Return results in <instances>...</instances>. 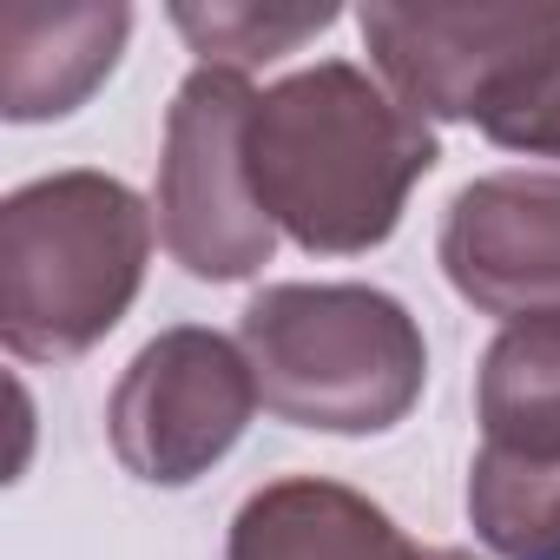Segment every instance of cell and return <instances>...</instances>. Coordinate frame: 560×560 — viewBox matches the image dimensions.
<instances>
[{
	"label": "cell",
	"mask_w": 560,
	"mask_h": 560,
	"mask_svg": "<svg viewBox=\"0 0 560 560\" xmlns=\"http://www.w3.org/2000/svg\"><path fill=\"white\" fill-rule=\"evenodd\" d=\"M435 159V126L350 60H317L264 86L244 126L264 218L311 257H363L389 244Z\"/></svg>",
	"instance_id": "obj_1"
},
{
	"label": "cell",
	"mask_w": 560,
	"mask_h": 560,
	"mask_svg": "<svg viewBox=\"0 0 560 560\" xmlns=\"http://www.w3.org/2000/svg\"><path fill=\"white\" fill-rule=\"evenodd\" d=\"M152 205L113 172H47L0 205V343L21 363H73L145 291Z\"/></svg>",
	"instance_id": "obj_2"
},
{
	"label": "cell",
	"mask_w": 560,
	"mask_h": 560,
	"mask_svg": "<svg viewBox=\"0 0 560 560\" xmlns=\"http://www.w3.org/2000/svg\"><path fill=\"white\" fill-rule=\"evenodd\" d=\"M257 396L311 435H383L429 389V343L376 284H264L237 317Z\"/></svg>",
	"instance_id": "obj_3"
},
{
	"label": "cell",
	"mask_w": 560,
	"mask_h": 560,
	"mask_svg": "<svg viewBox=\"0 0 560 560\" xmlns=\"http://www.w3.org/2000/svg\"><path fill=\"white\" fill-rule=\"evenodd\" d=\"M468 527L494 560H560V311L501 324L475 376Z\"/></svg>",
	"instance_id": "obj_4"
},
{
	"label": "cell",
	"mask_w": 560,
	"mask_h": 560,
	"mask_svg": "<svg viewBox=\"0 0 560 560\" xmlns=\"http://www.w3.org/2000/svg\"><path fill=\"white\" fill-rule=\"evenodd\" d=\"M250 80L191 67L165 113L159 145V244L198 284H244L277 257V224L264 218L244 165V126H250Z\"/></svg>",
	"instance_id": "obj_5"
},
{
	"label": "cell",
	"mask_w": 560,
	"mask_h": 560,
	"mask_svg": "<svg viewBox=\"0 0 560 560\" xmlns=\"http://www.w3.org/2000/svg\"><path fill=\"white\" fill-rule=\"evenodd\" d=\"M257 402L264 396H257L250 357L231 337L205 324H172L113 383L106 442L132 481L191 488L244 442Z\"/></svg>",
	"instance_id": "obj_6"
},
{
	"label": "cell",
	"mask_w": 560,
	"mask_h": 560,
	"mask_svg": "<svg viewBox=\"0 0 560 560\" xmlns=\"http://www.w3.org/2000/svg\"><path fill=\"white\" fill-rule=\"evenodd\" d=\"M383 86L442 126H488L560 54V8H402L370 0L357 14Z\"/></svg>",
	"instance_id": "obj_7"
},
{
	"label": "cell",
	"mask_w": 560,
	"mask_h": 560,
	"mask_svg": "<svg viewBox=\"0 0 560 560\" xmlns=\"http://www.w3.org/2000/svg\"><path fill=\"white\" fill-rule=\"evenodd\" d=\"M442 277L481 317L527 324L560 311V172L468 178L435 237Z\"/></svg>",
	"instance_id": "obj_8"
},
{
	"label": "cell",
	"mask_w": 560,
	"mask_h": 560,
	"mask_svg": "<svg viewBox=\"0 0 560 560\" xmlns=\"http://www.w3.org/2000/svg\"><path fill=\"white\" fill-rule=\"evenodd\" d=\"M132 40V8L119 0H73V8L0 14V113L14 126H47L80 113L119 67Z\"/></svg>",
	"instance_id": "obj_9"
},
{
	"label": "cell",
	"mask_w": 560,
	"mask_h": 560,
	"mask_svg": "<svg viewBox=\"0 0 560 560\" xmlns=\"http://www.w3.org/2000/svg\"><path fill=\"white\" fill-rule=\"evenodd\" d=\"M224 560H429V547H416L370 494L330 475H284L231 514Z\"/></svg>",
	"instance_id": "obj_10"
},
{
	"label": "cell",
	"mask_w": 560,
	"mask_h": 560,
	"mask_svg": "<svg viewBox=\"0 0 560 560\" xmlns=\"http://www.w3.org/2000/svg\"><path fill=\"white\" fill-rule=\"evenodd\" d=\"M172 27L191 40L198 67L257 73L270 60L298 54L304 40L337 27V8H257V0H211V8H172Z\"/></svg>",
	"instance_id": "obj_11"
},
{
	"label": "cell",
	"mask_w": 560,
	"mask_h": 560,
	"mask_svg": "<svg viewBox=\"0 0 560 560\" xmlns=\"http://www.w3.org/2000/svg\"><path fill=\"white\" fill-rule=\"evenodd\" d=\"M494 145H508V152H527V159H560V54L514 93V100H501L494 113H488V126H481Z\"/></svg>",
	"instance_id": "obj_12"
},
{
	"label": "cell",
	"mask_w": 560,
	"mask_h": 560,
	"mask_svg": "<svg viewBox=\"0 0 560 560\" xmlns=\"http://www.w3.org/2000/svg\"><path fill=\"white\" fill-rule=\"evenodd\" d=\"M429 560H475V553H462V547H429Z\"/></svg>",
	"instance_id": "obj_13"
}]
</instances>
